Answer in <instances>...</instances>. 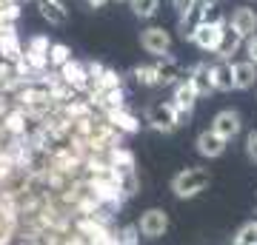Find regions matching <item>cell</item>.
I'll list each match as a JSON object with an SVG mask.
<instances>
[{
	"instance_id": "cell-1",
	"label": "cell",
	"mask_w": 257,
	"mask_h": 245,
	"mask_svg": "<svg viewBox=\"0 0 257 245\" xmlns=\"http://www.w3.org/2000/svg\"><path fill=\"white\" fill-rule=\"evenodd\" d=\"M211 182V174L209 168H200V165H189L183 171H177L172 177V194H175L177 200H192L197 194L209 188Z\"/></svg>"
},
{
	"instance_id": "cell-2",
	"label": "cell",
	"mask_w": 257,
	"mask_h": 245,
	"mask_svg": "<svg viewBox=\"0 0 257 245\" xmlns=\"http://www.w3.org/2000/svg\"><path fill=\"white\" fill-rule=\"evenodd\" d=\"M223 32H226V18H223V15H211V18H206L200 26L194 29L189 40H192L200 52L214 55V52H217V46H220Z\"/></svg>"
},
{
	"instance_id": "cell-3",
	"label": "cell",
	"mask_w": 257,
	"mask_h": 245,
	"mask_svg": "<svg viewBox=\"0 0 257 245\" xmlns=\"http://www.w3.org/2000/svg\"><path fill=\"white\" fill-rule=\"evenodd\" d=\"M214 6H217V0H189V6L177 15V18H180V37L189 40L194 29L200 26L206 18H211Z\"/></svg>"
},
{
	"instance_id": "cell-4",
	"label": "cell",
	"mask_w": 257,
	"mask_h": 245,
	"mask_svg": "<svg viewBox=\"0 0 257 245\" xmlns=\"http://www.w3.org/2000/svg\"><path fill=\"white\" fill-rule=\"evenodd\" d=\"M146 123L149 128H155V131H160V134H172V131H177L180 128V117H177V111L172 103H152L146 109Z\"/></svg>"
},
{
	"instance_id": "cell-5",
	"label": "cell",
	"mask_w": 257,
	"mask_h": 245,
	"mask_svg": "<svg viewBox=\"0 0 257 245\" xmlns=\"http://www.w3.org/2000/svg\"><path fill=\"white\" fill-rule=\"evenodd\" d=\"M140 46L152 57H166V55H172V46L175 43H172V35L163 26H149L140 32Z\"/></svg>"
},
{
	"instance_id": "cell-6",
	"label": "cell",
	"mask_w": 257,
	"mask_h": 245,
	"mask_svg": "<svg viewBox=\"0 0 257 245\" xmlns=\"http://www.w3.org/2000/svg\"><path fill=\"white\" fill-rule=\"evenodd\" d=\"M138 231L140 236L146 239H160V236L169 231V214L163 208H149L140 214V222H138Z\"/></svg>"
},
{
	"instance_id": "cell-7",
	"label": "cell",
	"mask_w": 257,
	"mask_h": 245,
	"mask_svg": "<svg viewBox=\"0 0 257 245\" xmlns=\"http://www.w3.org/2000/svg\"><path fill=\"white\" fill-rule=\"evenodd\" d=\"M209 128L217 137H223L226 143H231V140L243 131V120H240V114L234 109H223V111H217V114L211 117V126Z\"/></svg>"
},
{
	"instance_id": "cell-8",
	"label": "cell",
	"mask_w": 257,
	"mask_h": 245,
	"mask_svg": "<svg viewBox=\"0 0 257 245\" xmlns=\"http://www.w3.org/2000/svg\"><path fill=\"white\" fill-rule=\"evenodd\" d=\"M172 106H175V111H177V117H180V126H183V120H189L192 117V111H194V106H197V94H194V89L189 86V80H180L177 86H172Z\"/></svg>"
},
{
	"instance_id": "cell-9",
	"label": "cell",
	"mask_w": 257,
	"mask_h": 245,
	"mask_svg": "<svg viewBox=\"0 0 257 245\" xmlns=\"http://www.w3.org/2000/svg\"><path fill=\"white\" fill-rule=\"evenodd\" d=\"M226 26L234 29L240 37L257 35V12L251 9V6H237V9H231V15L226 18Z\"/></svg>"
},
{
	"instance_id": "cell-10",
	"label": "cell",
	"mask_w": 257,
	"mask_h": 245,
	"mask_svg": "<svg viewBox=\"0 0 257 245\" xmlns=\"http://www.w3.org/2000/svg\"><path fill=\"white\" fill-rule=\"evenodd\" d=\"M155 72H157V80H160V86H177L180 80H186V69L180 63H177L172 55L166 57H155Z\"/></svg>"
},
{
	"instance_id": "cell-11",
	"label": "cell",
	"mask_w": 257,
	"mask_h": 245,
	"mask_svg": "<svg viewBox=\"0 0 257 245\" xmlns=\"http://www.w3.org/2000/svg\"><path fill=\"white\" fill-rule=\"evenodd\" d=\"M57 74H60L77 94H86V89H89V72H86V63H83V60H74L72 57L69 63H63L57 69Z\"/></svg>"
},
{
	"instance_id": "cell-12",
	"label": "cell",
	"mask_w": 257,
	"mask_h": 245,
	"mask_svg": "<svg viewBox=\"0 0 257 245\" xmlns=\"http://www.w3.org/2000/svg\"><path fill=\"white\" fill-rule=\"evenodd\" d=\"M194 145H197V154L206 157V160H217V157L226 154V140L223 137H217L211 128H206V131H200L197 134V140H194Z\"/></svg>"
},
{
	"instance_id": "cell-13",
	"label": "cell",
	"mask_w": 257,
	"mask_h": 245,
	"mask_svg": "<svg viewBox=\"0 0 257 245\" xmlns=\"http://www.w3.org/2000/svg\"><path fill=\"white\" fill-rule=\"evenodd\" d=\"M103 117L109 120V123H111L114 128H117V131H120L123 137H128V134H138V131H140V120L135 117V114H132V111L126 109V106H120V109L106 111Z\"/></svg>"
},
{
	"instance_id": "cell-14",
	"label": "cell",
	"mask_w": 257,
	"mask_h": 245,
	"mask_svg": "<svg viewBox=\"0 0 257 245\" xmlns=\"http://www.w3.org/2000/svg\"><path fill=\"white\" fill-rule=\"evenodd\" d=\"M231 83L237 91H248L257 86V66L243 60V63H231Z\"/></svg>"
},
{
	"instance_id": "cell-15",
	"label": "cell",
	"mask_w": 257,
	"mask_h": 245,
	"mask_svg": "<svg viewBox=\"0 0 257 245\" xmlns=\"http://www.w3.org/2000/svg\"><path fill=\"white\" fill-rule=\"evenodd\" d=\"M186 80H189V86L194 89V94L197 97H206V94H211V77H209V63H194L189 72H186Z\"/></svg>"
},
{
	"instance_id": "cell-16",
	"label": "cell",
	"mask_w": 257,
	"mask_h": 245,
	"mask_svg": "<svg viewBox=\"0 0 257 245\" xmlns=\"http://www.w3.org/2000/svg\"><path fill=\"white\" fill-rule=\"evenodd\" d=\"M3 134L6 137H23L26 134V126H29V114L23 109H18V106H12L6 114H3Z\"/></svg>"
},
{
	"instance_id": "cell-17",
	"label": "cell",
	"mask_w": 257,
	"mask_h": 245,
	"mask_svg": "<svg viewBox=\"0 0 257 245\" xmlns=\"http://www.w3.org/2000/svg\"><path fill=\"white\" fill-rule=\"evenodd\" d=\"M243 40H246V37H240L234 29L226 26V32H223V37H220V46H217L214 57H217V60H226V63H231V57H234L240 49H243Z\"/></svg>"
},
{
	"instance_id": "cell-18",
	"label": "cell",
	"mask_w": 257,
	"mask_h": 245,
	"mask_svg": "<svg viewBox=\"0 0 257 245\" xmlns=\"http://www.w3.org/2000/svg\"><path fill=\"white\" fill-rule=\"evenodd\" d=\"M35 3H37L40 18L49 20L52 26H63L69 20V6H63V3H57V0H35Z\"/></svg>"
},
{
	"instance_id": "cell-19",
	"label": "cell",
	"mask_w": 257,
	"mask_h": 245,
	"mask_svg": "<svg viewBox=\"0 0 257 245\" xmlns=\"http://www.w3.org/2000/svg\"><path fill=\"white\" fill-rule=\"evenodd\" d=\"M209 77H211V89L214 91H231L234 89V83H231V63H226V60L211 63Z\"/></svg>"
},
{
	"instance_id": "cell-20",
	"label": "cell",
	"mask_w": 257,
	"mask_h": 245,
	"mask_svg": "<svg viewBox=\"0 0 257 245\" xmlns=\"http://www.w3.org/2000/svg\"><path fill=\"white\" fill-rule=\"evenodd\" d=\"M49 69H60V66L63 63H69V60H72V49H69V46L66 43H52L49 46Z\"/></svg>"
},
{
	"instance_id": "cell-21",
	"label": "cell",
	"mask_w": 257,
	"mask_h": 245,
	"mask_svg": "<svg viewBox=\"0 0 257 245\" xmlns=\"http://www.w3.org/2000/svg\"><path fill=\"white\" fill-rule=\"evenodd\" d=\"M132 77H135V83L146 86V89H155V86H160L155 66H135V69H132Z\"/></svg>"
},
{
	"instance_id": "cell-22",
	"label": "cell",
	"mask_w": 257,
	"mask_h": 245,
	"mask_svg": "<svg viewBox=\"0 0 257 245\" xmlns=\"http://www.w3.org/2000/svg\"><path fill=\"white\" fill-rule=\"evenodd\" d=\"M128 6L140 20H152L160 9V0H128Z\"/></svg>"
},
{
	"instance_id": "cell-23",
	"label": "cell",
	"mask_w": 257,
	"mask_h": 245,
	"mask_svg": "<svg viewBox=\"0 0 257 245\" xmlns=\"http://www.w3.org/2000/svg\"><path fill=\"white\" fill-rule=\"evenodd\" d=\"M231 245H257V222L254 219L237 228V234H234Z\"/></svg>"
},
{
	"instance_id": "cell-24",
	"label": "cell",
	"mask_w": 257,
	"mask_h": 245,
	"mask_svg": "<svg viewBox=\"0 0 257 245\" xmlns=\"http://www.w3.org/2000/svg\"><path fill=\"white\" fill-rule=\"evenodd\" d=\"M114 239H117L120 245H140V231L138 225H123L114 231Z\"/></svg>"
},
{
	"instance_id": "cell-25",
	"label": "cell",
	"mask_w": 257,
	"mask_h": 245,
	"mask_svg": "<svg viewBox=\"0 0 257 245\" xmlns=\"http://www.w3.org/2000/svg\"><path fill=\"white\" fill-rule=\"evenodd\" d=\"M49 37L46 35H35L32 40L26 43V49H32V52H40V55H49Z\"/></svg>"
},
{
	"instance_id": "cell-26",
	"label": "cell",
	"mask_w": 257,
	"mask_h": 245,
	"mask_svg": "<svg viewBox=\"0 0 257 245\" xmlns=\"http://www.w3.org/2000/svg\"><path fill=\"white\" fill-rule=\"evenodd\" d=\"M243 52H246L248 63L257 66V35H251V37H246V40H243Z\"/></svg>"
},
{
	"instance_id": "cell-27",
	"label": "cell",
	"mask_w": 257,
	"mask_h": 245,
	"mask_svg": "<svg viewBox=\"0 0 257 245\" xmlns=\"http://www.w3.org/2000/svg\"><path fill=\"white\" fill-rule=\"evenodd\" d=\"M246 157L251 163H257V128H251L246 134Z\"/></svg>"
},
{
	"instance_id": "cell-28",
	"label": "cell",
	"mask_w": 257,
	"mask_h": 245,
	"mask_svg": "<svg viewBox=\"0 0 257 245\" xmlns=\"http://www.w3.org/2000/svg\"><path fill=\"white\" fill-rule=\"evenodd\" d=\"M83 3H86L89 9H103V6H106L109 0H83Z\"/></svg>"
},
{
	"instance_id": "cell-29",
	"label": "cell",
	"mask_w": 257,
	"mask_h": 245,
	"mask_svg": "<svg viewBox=\"0 0 257 245\" xmlns=\"http://www.w3.org/2000/svg\"><path fill=\"white\" fill-rule=\"evenodd\" d=\"M172 6H175V9H177V15H180V12H183L186 6H189V0H172Z\"/></svg>"
},
{
	"instance_id": "cell-30",
	"label": "cell",
	"mask_w": 257,
	"mask_h": 245,
	"mask_svg": "<svg viewBox=\"0 0 257 245\" xmlns=\"http://www.w3.org/2000/svg\"><path fill=\"white\" fill-rule=\"evenodd\" d=\"M106 245H120L117 239H114V231H111V236H109V239H106Z\"/></svg>"
},
{
	"instance_id": "cell-31",
	"label": "cell",
	"mask_w": 257,
	"mask_h": 245,
	"mask_svg": "<svg viewBox=\"0 0 257 245\" xmlns=\"http://www.w3.org/2000/svg\"><path fill=\"white\" fill-rule=\"evenodd\" d=\"M57 3H63V6H69V3H66V0H57Z\"/></svg>"
},
{
	"instance_id": "cell-32",
	"label": "cell",
	"mask_w": 257,
	"mask_h": 245,
	"mask_svg": "<svg viewBox=\"0 0 257 245\" xmlns=\"http://www.w3.org/2000/svg\"><path fill=\"white\" fill-rule=\"evenodd\" d=\"M120 3H128V0H120Z\"/></svg>"
}]
</instances>
